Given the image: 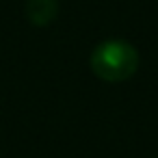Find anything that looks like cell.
Returning a JSON list of instances; mask_svg holds the SVG:
<instances>
[{
  "label": "cell",
  "mask_w": 158,
  "mask_h": 158,
  "mask_svg": "<svg viewBox=\"0 0 158 158\" xmlns=\"http://www.w3.org/2000/svg\"><path fill=\"white\" fill-rule=\"evenodd\" d=\"M91 72L104 82H123L139 69V52L123 39H108L93 48L89 59Z\"/></svg>",
  "instance_id": "6da1fadb"
},
{
  "label": "cell",
  "mask_w": 158,
  "mask_h": 158,
  "mask_svg": "<svg viewBox=\"0 0 158 158\" xmlns=\"http://www.w3.org/2000/svg\"><path fill=\"white\" fill-rule=\"evenodd\" d=\"M59 13V0H26V18L33 26H48Z\"/></svg>",
  "instance_id": "7a4b0ae2"
}]
</instances>
